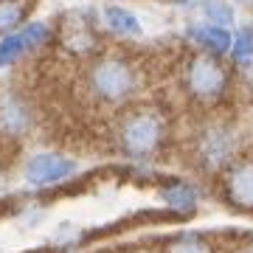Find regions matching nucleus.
<instances>
[{"label": "nucleus", "instance_id": "nucleus-1", "mask_svg": "<svg viewBox=\"0 0 253 253\" xmlns=\"http://www.w3.org/2000/svg\"><path fill=\"white\" fill-rule=\"evenodd\" d=\"M166 135H169V126H166L163 113H158L155 107H138L121 116L116 129V144L121 155L132 161H146L163 149Z\"/></svg>", "mask_w": 253, "mask_h": 253}, {"label": "nucleus", "instance_id": "nucleus-2", "mask_svg": "<svg viewBox=\"0 0 253 253\" xmlns=\"http://www.w3.org/2000/svg\"><path fill=\"white\" fill-rule=\"evenodd\" d=\"M84 84H87V93L101 104H124L138 93L141 76H138V68L132 59L107 54L90 62Z\"/></svg>", "mask_w": 253, "mask_h": 253}, {"label": "nucleus", "instance_id": "nucleus-3", "mask_svg": "<svg viewBox=\"0 0 253 253\" xmlns=\"http://www.w3.org/2000/svg\"><path fill=\"white\" fill-rule=\"evenodd\" d=\"M183 87L200 104H217L219 99H225L228 87H231V73L219 56L200 51L183 68Z\"/></svg>", "mask_w": 253, "mask_h": 253}, {"label": "nucleus", "instance_id": "nucleus-4", "mask_svg": "<svg viewBox=\"0 0 253 253\" xmlns=\"http://www.w3.org/2000/svg\"><path fill=\"white\" fill-rule=\"evenodd\" d=\"M79 172V163L62 152H37L23 166V180L34 189H51L59 183L71 180Z\"/></svg>", "mask_w": 253, "mask_h": 253}, {"label": "nucleus", "instance_id": "nucleus-5", "mask_svg": "<svg viewBox=\"0 0 253 253\" xmlns=\"http://www.w3.org/2000/svg\"><path fill=\"white\" fill-rule=\"evenodd\" d=\"M51 40H54V28L48 26V23H26L17 31L0 37V71L14 65V62H20L26 54L42 48Z\"/></svg>", "mask_w": 253, "mask_h": 253}, {"label": "nucleus", "instance_id": "nucleus-6", "mask_svg": "<svg viewBox=\"0 0 253 253\" xmlns=\"http://www.w3.org/2000/svg\"><path fill=\"white\" fill-rule=\"evenodd\" d=\"M222 197L239 211H253V158H234L225 166Z\"/></svg>", "mask_w": 253, "mask_h": 253}, {"label": "nucleus", "instance_id": "nucleus-7", "mask_svg": "<svg viewBox=\"0 0 253 253\" xmlns=\"http://www.w3.org/2000/svg\"><path fill=\"white\" fill-rule=\"evenodd\" d=\"M236 141L234 132L222 124L206 126L197 138V158L206 169H225L228 163L234 161Z\"/></svg>", "mask_w": 253, "mask_h": 253}, {"label": "nucleus", "instance_id": "nucleus-8", "mask_svg": "<svg viewBox=\"0 0 253 253\" xmlns=\"http://www.w3.org/2000/svg\"><path fill=\"white\" fill-rule=\"evenodd\" d=\"M31 126V110L23 99L6 96L0 99V132L3 135H26Z\"/></svg>", "mask_w": 253, "mask_h": 253}, {"label": "nucleus", "instance_id": "nucleus-9", "mask_svg": "<svg viewBox=\"0 0 253 253\" xmlns=\"http://www.w3.org/2000/svg\"><path fill=\"white\" fill-rule=\"evenodd\" d=\"M189 37L203 48V54L211 56H222L231 51V42H234V34L228 28L211 26V23H200V26H189Z\"/></svg>", "mask_w": 253, "mask_h": 253}, {"label": "nucleus", "instance_id": "nucleus-10", "mask_svg": "<svg viewBox=\"0 0 253 253\" xmlns=\"http://www.w3.org/2000/svg\"><path fill=\"white\" fill-rule=\"evenodd\" d=\"M101 17H104V26L116 37H141V23L132 11L121 9V6H104Z\"/></svg>", "mask_w": 253, "mask_h": 253}, {"label": "nucleus", "instance_id": "nucleus-11", "mask_svg": "<svg viewBox=\"0 0 253 253\" xmlns=\"http://www.w3.org/2000/svg\"><path fill=\"white\" fill-rule=\"evenodd\" d=\"M65 48H68L71 54H79V56L93 54V51L99 48V37L93 34L90 23H82V26L71 23V26H68V34H65Z\"/></svg>", "mask_w": 253, "mask_h": 253}, {"label": "nucleus", "instance_id": "nucleus-12", "mask_svg": "<svg viewBox=\"0 0 253 253\" xmlns=\"http://www.w3.org/2000/svg\"><path fill=\"white\" fill-rule=\"evenodd\" d=\"M161 197L166 200V206L174 208V211H180V214H191L194 208H197V191L191 189L189 183H169L166 189L161 191Z\"/></svg>", "mask_w": 253, "mask_h": 253}, {"label": "nucleus", "instance_id": "nucleus-13", "mask_svg": "<svg viewBox=\"0 0 253 253\" xmlns=\"http://www.w3.org/2000/svg\"><path fill=\"white\" fill-rule=\"evenodd\" d=\"M26 20V0H0V37L17 31Z\"/></svg>", "mask_w": 253, "mask_h": 253}, {"label": "nucleus", "instance_id": "nucleus-14", "mask_svg": "<svg viewBox=\"0 0 253 253\" xmlns=\"http://www.w3.org/2000/svg\"><path fill=\"white\" fill-rule=\"evenodd\" d=\"M166 253H214V248L200 234H180L166 245Z\"/></svg>", "mask_w": 253, "mask_h": 253}, {"label": "nucleus", "instance_id": "nucleus-15", "mask_svg": "<svg viewBox=\"0 0 253 253\" xmlns=\"http://www.w3.org/2000/svg\"><path fill=\"white\" fill-rule=\"evenodd\" d=\"M228 54L234 56L236 65L251 68V65H253V28H242V31H236Z\"/></svg>", "mask_w": 253, "mask_h": 253}, {"label": "nucleus", "instance_id": "nucleus-16", "mask_svg": "<svg viewBox=\"0 0 253 253\" xmlns=\"http://www.w3.org/2000/svg\"><path fill=\"white\" fill-rule=\"evenodd\" d=\"M203 11H206V20L211 26L228 28L234 23V9L228 6L225 0H203Z\"/></svg>", "mask_w": 253, "mask_h": 253}]
</instances>
